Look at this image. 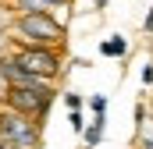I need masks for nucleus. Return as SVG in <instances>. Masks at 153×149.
<instances>
[{
  "instance_id": "1",
  "label": "nucleus",
  "mask_w": 153,
  "mask_h": 149,
  "mask_svg": "<svg viewBox=\"0 0 153 149\" xmlns=\"http://www.w3.org/2000/svg\"><path fill=\"white\" fill-rule=\"evenodd\" d=\"M18 32H22V39L29 46H53V43H61V36H64L61 21H53L46 11H25L18 18Z\"/></svg>"
},
{
  "instance_id": "2",
  "label": "nucleus",
  "mask_w": 153,
  "mask_h": 149,
  "mask_svg": "<svg viewBox=\"0 0 153 149\" xmlns=\"http://www.w3.org/2000/svg\"><path fill=\"white\" fill-rule=\"evenodd\" d=\"M7 103H11V110L25 114V117H43V114L50 110V103H53V85H46V89L11 85L7 89Z\"/></svg>"
},
{
  "instance_id": "3",
  "label": "nucleus",
  "mask_w": 153,
  "mask_h": 149,
  "mask_svg": "<svg viewBox=\"0 0 153 149\" xmlns=\"http://www.w3.org/2000/svg\"><path fill=\"white\" fill-rule=\"evenodd\" d=\"M0 139L14 142L18 149H32L39 142V128L32 124V117L11 110V114H0Z\"/></svg>"
},
{
  "instance_id": "4",
  "label": "nucleus",
  "mask_w": 153,
  "mask_h": 149,
  "mask_svg": "<svg viewBox=\"0 0 153 149\" xmlns=\"http://www.w3.org/2000/svg\"><path fill=\"white\" fill-rule=\"evenodd\" d=\"M14 60H18L25 71L39 74V78H46V82H53V78L61 74V60H57V53H53L50 46H25Z\"/></svg>"
},
{
  "instance_id": "5",
  "label": "nucleus",
  "mask_w": 153,
  "mask_h": 149,
  "mask_svg": "<svg viewBox=\"0 0 153 149\" xmlns=\"http://www.w3.org/2000/svg\"><path fill=\"white\" fill-rule=\"evenodd\" d=\"M100 53H103V57H125V53H128V43H125V36H111V39H103V43H100Z\"/></svg>"
},
{
  "instance_id": "6",
  "label": "nucleus",
  "mask_w": 153,
  "mask_h": 149,
  "mask_svg": "<svg viewBox=\"0 0 153 149\" xmlns=\"http://www.w3.org/2000/svg\"><path fill=\"white\" fill-rule=\"evenodd\" d=\"M82 135H85V146H100V139H103V114H96V121H93V124H85V131H82Z\"/></svg>"
},
{
  "instance_id": "7",
  "label": "nucleus",
  "mask_w": 153,
  "mask_h": 149,
  "mask_svg": "<svg viewBox=\"0 0 153 149\" xmlns=\"http://www.w3.org/2000/svg\"><path fill=\"white\" fill-rule=\"evenodd\" d=\"M89 107H93V114H103V110H107V100H103V96H93Z\"/></svg>"
},
{
  "instance_id": "8",
  "label": "nucleus",
  "mask_w": 153,
  "mask_h": 149,
  "mask_svg": "<svg viewBox=\"0 0 153 149\" xmlns=\"http://www.w3.org/2000/svg\"><path fill=\"white\" fill-rule=\"evenodd\" d=\"M64 103H68V110H78V107H82V96H78V92H68Z\"/></svg>"
},
{
  "instance_id": "9",
  "label": "nucleus",
  "mask_w": 153,
  "mask_h": 149,
  "mask_svg": "<svg viewBox=\"0 0 153 149\" xmlns=\"http://www.w3.org/2000/svg\"><path fill=\"white\" fill-rule=\"evenodd\" d=\"M68 121H71V128H75V131H85V121H82V114H78V110H71Z\"/></svg>"
},
{
  "instance_id": "10",
  "label": "nucleus",
  "mask_w": 153,
  "mask_h": 149,
  "mask_svg": "<svg viewBox=\"0 0 153 149\" xmlns=\"http://www.w3.org/2000/svg\"><path fill=\"white\" fill-rule=\"evenodd\" d=\"M143 82H146V85H153V64H146V68H143Z\"/></svg>"
},
{
  "instance_id": "11",
  "label": "nucleus",
  "mask_w": 153,
  "mask_h": 149,
  "mask_svg": "<svg viewBox=\"0 0 153 149\" xmlns=\"http://www.w3.org/2000/svg\"><path fill=\"white\" fill-rule=\"evenodd\" d=\"M143 29H146V32H153V7H150V14H146V21H143Z\"/></svg>"
},
{
  "instance_id": "12",
  "label": "nucleus",
  "mask_w": 153,
  "mask_h": 149,
  "mask_svg": "<svg viewBox=\"0 0 153 149\" xmlns=\"http://www.w3.org/2000/svg\"><path fill=\"white\" fill-rule=\"evenodd\" d=\"M96 7H107V0H96Z\"/></svg>"
},
{
  "instance_id": "13",
  "label": "nucleus",
  "mask_w": 153,
  "mask_h": 149,
  "mask_svg": "<svg viewBox=\"0 0 153 149\" xmlns=\"http://www.w3.org/2000/svg\"><path fill=\"white\" fill-rule=\"evenodd\" d=\"M85 149H93V146H85Z\"/></svg>"
}]
</instances>
